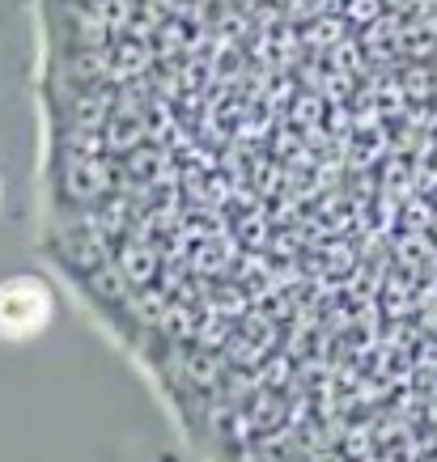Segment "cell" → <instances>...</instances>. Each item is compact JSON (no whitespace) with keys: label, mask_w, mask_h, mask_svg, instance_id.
<instances>
[{"label":"cell","mask_w":437,"mask_h":462,"mask_svg":"<svg viewBox=\"0 0 437 462\" xmlns=\"http://www.w3.org/2000/svg\"><path fill=\"white\" fill-rule=\"evenodd\" d=\"M51 314V297L34 281H9L0 284V336L26 339L42 331V322Z\"/></svg>","instance_id":"6da1fadb"}]
</instances>
